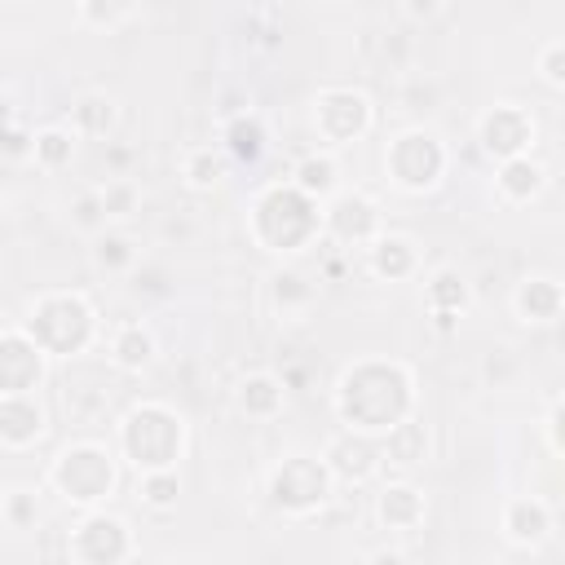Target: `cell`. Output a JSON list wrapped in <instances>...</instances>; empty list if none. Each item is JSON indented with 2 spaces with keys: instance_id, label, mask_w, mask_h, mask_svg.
Here are the masks:
<instances>
[{
  "instance_id": "cell-1",
  "label": "cell",
  "mask_w": 565,
  "mask_h": 565,
  "mask_svg": "<svg viewBox=\"0 0 565 565\" xmlns=\"http://www.w3.org/2000/svg\"><path fill=\"white\" fill-rule=\"evenodd\" d=\"M331 415L349 433L384 437L393 424L419 415V375L411 362L366 353L340 366L331 384Z\"/></svg>"
},
{
  "instance_id": "cell-2",
  "label": "cell",
  "mask_w": 565,
  "mask_h": 565,
  "mask_svg": "<svg viewBox=\"0 0 565 565\" xmlns=\"http://www.w3.org/2000/svg\"><path fill=\"white\" fill-rule=\"evenodd\" d=\"M243 225H247V238L265 252V256H278L282 265L287 260H300L309 247H322V216H318V203L309 194H300L287 177H269L260 181L247 203H243Z\"/></svg>"
},
{
  "instance_id": "cell-3",
  "label": "cell",
  "mask_w": 565,
  "mask_h": 565,
  "mask_svg": "<svg viewBox=\"0 0 565 565\" xmlns=\"http://www.w3.org/2000/svg\"><path fill=\"white\" fill-rule=\"evenodd\" d=\"M18 327L44 349L49 362L84 358L106 335L102 309H97V300L84 287H44V291H35L26 300Z\"/></svg>"
},
{
  "instance_id": "cell-4",
  "label": "cell",
  "mask_w": 565,
  "mask_h": 565,
  "mask_svg": "<svg viewBox=\"0 0 565 565\" xmlns=\"http://www.w3.org/2000/svg\"><path fill=\"white\" fill-rule=\"evenodd\" d=\"M115 455L137 477L141 472H172L190 455V419L163 397H137L115 419Z\"/></svg>"
},
{
  "instance_id": "cell-5",
  "label": "cell",
  "mask_w": 565,
  "mask_h": 565,
  "mask_svg": "<svg viewBox=\"0 0 565 565\" xmlns=\"http://www.w3.org/2000/svg\"><path fill=\"white\" fill-rule=\"evenodd\" d=\"M119 468L124 463H119L110 441H102V437H71L44 463V490L57 494L75 512L110 508V499L119 490Z\"/></svg>"
},
{
  "instance_id": "cell-6",
  "label": "cell",
  "mask_w": 565,
  "mask_h": 565,
  "mask_svg": "<svg viewBox=\"0 0 565 565\" xmlns=\"http://www.w3.org/2000/svg\"><path fill=\"white\" fill-rule=\"evenodd\" d=\"M384 181L406 194V199H424L433 190H441L446 172H450V146L433 124H406L384 141Z\"/></svg>"
},
{
  "instance_id": "cell-7",
  "label": "cell",
  "mask_w": 565,
  "mask_h": 565,
  "mask_svg": "<svg viewBox=\"0 0 565 565\" xmlns=\"http://www.w3.org/2000/svg\"><path fill=\"white\" fill-rule=\"evenodd\" d=\"M335 481L327 472V463L313 450H287L269 472H265V499L278 516L287 521H318L331 499H335Z\"/></svg>"
},
{
  "instance_id": "cell-8",
  "label": "cell",
  "mask_w": 565,
  "mask_h": 565,
  "mask_svg": "<svg viewBox=\"0 0 565 565\" xmlns=\"http://www.w3.org/2000/svg\"><path fill=\"white\" fill-rule=\"evenodd\" d=\"M375 102L366 88L353 84H322L309 97V128L318 137V150L340 154L344 146H358L375 132Z\"/></svg>"
},
{
  "instance_id": "cell-9",
  "label": "cell",
  "mask_w": 565,
  "mask_h": 565,
  "mask_svg": "<svg viewBox=\"0 0 565 565\" xmlns=\"http://www.w3.org/2000/svg\"><path fill=\"white\" fill-rule=\"evenodd\" d=\"M318 216H322V247L344 252V256H353V252L362 256L388 230L380 199L362 185H340L331 199L318 203Z\"/></svg>"
},
{
  "instance_id": "cell-10",
  "label": "cell",
  "mask_w": 565,
  "mask_h": 565,
  "mask_svg": "<svg viewBox=\"0 0 565 565\" xmlns=\"http://www.w3.org/2000/svg\"><path fill=\"white\" fill-rule=\"evenodd\" d=\"M141 539L128 516L110 508L79 512V521L66 534V561L71 565H137Z\"/></svg>"
},
{
  "instance_id": "cell-11",
  "label": "cell",
  "mask_w": 565,
  "mask_h": 565,
  "mask_svg": "<svg viewBox=\"0 0 565 565\" xmlns=\"http://www.w3.org/2000/svg\"><path fill=\"white\" fill-rule=\"evenodd\" d=\"M472 137L490 163L521 159V154H534V146H539V115L525 102L503 97V102L481 106V115L472 119Z\"/></svg>"
},
{
  "instance_id": "cell-12",
  "label": "cell",
  "mask_w": 565,
  "mask_h": 565,
  "mask_svg": "<svg viewBox=\"0 0 565 565\" xmlns=\"http://www.w3.org/2000/svg\"><path fill=\"white\" fill-rule=\"evenodd\" d=\"M53 362L44 358V349L13 322L0 327V397H26L40 393L49 380Z\"/></svg>"
},
{
  "instance_id": "cell-13",
  "label": "cell",
  "mask_w": 565,
  "mask_h": 565,
  "mask_svg": "<svg viewBox=\"0 0 565 565\" xmlns=\"http://www.w3.org/2000/svg\"><path fill=\"white\" fill-rule=\"evenodd\" d=\"M318 459L327 463L331 481L335 486H371L380 472H384V459H380V437H366V433H349V428H335Z\"/></svg>"
},
{
  "instance_id": "cell-14",
  "label": "cell",
  "mask_w": 565,
  "mask_h": 565,
  "mask_svg": "<svg viewBox=\"0 0 565 565\" xmlns=\"http://www.w3.org/2000/svg\"><path fill=\"white\" fill-rule=\"evenodd\" d=\"M419 305H424L428 322L441 335H450L463 322V313L472 309V282H468V274L455 269V265H437V269L419 274Z\"/></svg>"
},
{
  "instance_id": "cell-15",
  "label": "cell",
  "mask_w": 565,
  "mask_h": 565,
  "mask_svg": "<svg viewBox=\"0 0 565 565\" xmlns=\"http://www.w3.org/2000/svg\"><path fill=\"white\" fill-rule=\"evenodd\" d=\"M508 309L521 327H534V331H547L561 322L565 313V282L547 269H534V274H521L512 282V296H508Z\"/></svg>"
},
{
  "instance_id": "cell-16",
  "label": "cell",
  "mask_w": 565,
  "mask_h": 565,
  "mask_svg": "<svg viewBox=\"0 0 565 565\" xmlns=\"http://www.w3.org/2000/svg\"><path fill=\"white\" fill-rule=\"evenodd\" d=\"M499 534L516 552H539L556 534V512L543 494H512L499 508Z\"/></svg>"
},
{
  "instance_id": "cell-17",
  "label": "cell",
  "mask_w": 565,
  "mask_h": 565,
  "mask_svg": "<svg viewBox=\"0 0 565 565\" xmlns=\"http://www.w3.org/2000/svg\"><path fill=\"white\" fill-rule=\"evenodd\" d=\"M102 349H106V362L124 375H146L154 362H159V335L146 318H119L106 327L102 335Z\"/></svg>"
},
{
  "instance_id": "cell-18",
  "label": "cell",
  "mask_w": 565,
  "mask_h": 565,
  "mask_svg": "<svg viewBox=\"0 0 565 565\" xmlns=\"http://www.w3.org/2000/svg\"><path fill=\"white\" fill-rule=\"evenodd\" d=\"M362 269L375 282H411L424 274V247L402 234V230H384L366 252H362Z\"/></svg>"
},
{
  "instance_id": "cell-19",
  "label": "cell",
  "mask_w": 565,
  "mask_h": 565,
  "mask_svg": "<svg viewBox=\"0 0 565 565\" xmlns=\"http://www.w3.org/2000/svg\"><path fill=\"white\" fill-rule=\"evenodd\" d=\"M371 516L388 534H415L428 521V494L411 477H388L371 503Z\"/></svg>"
},
{
  "instance_id": "cell-20",
  "label": "cell",
  "mask_w": 565,
  "mask_h": 565,
  "mask_svg": "<svg viewBox=\"0 0 565 565\" xmlns=\"http://www.w3.org/2000/svg\"><path fill=\"white\" fill-rule=\"evenodd\" d=\"M49 437V406L40 393L0 397V450L26 455Z\"/></svg>"
},
{
  "instance_id": "cell-21",
  "label": "cell",
  "mask_w": 565,
  "mask_h": 565,
  "mask_svg": "<svg viewBox=\"0 0 565 565\" xmlns=\"http://www.w3.org/2000/svg\"><path fill=\"white\" fill-rule=\"evenodd\" d=\"M265 296H269V309L278 322H305L318 309V278L305 274L296 260H287V265L269 269Z\"/></svg>"
},
{
  "instance_id": "cell-22",
  "label": "cell",
  "mask_w": 565,
  "mask_h": 565,
  "mask_svg": "<svg viewBox=\"0 0 565 565\" xmlns=\"http://www.w3.org/2000/svg\"><path fill=\"white\" fill-rule=\"evenodd\" d=\"M547 181H552L547 163H543L539 154H521V159L494 163L490 194H494V203H503V207H530L534 199H543Z\"/></svg>"
},
{
  "instance_id": "cell-23",
  "label": "cell",
  "mask_w": 565,
  "mask_h": 565,
  "mask_svg": "<svg viewBox=\"0 0 565 565\" xmlns=\"http://www.w3.org/2000/svg\"><path fill=\"white\" fill-rule=\"evenodd\" d=\"M119 119H124V106L110 88H88L79 93L71 106H66V128L79 137V141H110L119 132Z\"/></svg>"
},
{
  "instance_id": "cell-24",
  "label": "cell",
  "mask_w": 565,
  "mask_h": 565,
  "mask_svg": "<svg viewBox=\"0 0 565 565\" xmlns=\"http://www.w3.org/2000/svg\"><path fill=\"white\" fill-rule=\"evenodd\" d=\"M234 411L252 424H274L287 411V384L278 371H247L234 384Z\"/></svg>"
},
{
  "instance_id": "cell-25",
  "label": "cell",
  "mask_w": 565,
  "mask_h": 565,
  "mask_svg": "<svg viewBox=\"0 0 565 565\" xmlns=\"http://www.w3.org/2000/svg\"><path fill=\"white\" fill-rule=\"evenodd\" d=\"M221 154L230 159V163H243V168H256L265 154H269V124H265V115L252 106V110H243V115H230V119H221Z\"/></svg>"
},
{
  "instance_id": "cell-26",
  "label": "cell",
  "mask_w": 565,
  "mask_h": 565,
  "mask_svg": "<svg viewBox=\"0 0 565 565\" xmlns=\"http://www.w3.org/2000/svg\"><path fill=\"white\" fill-rule=\"evenodd\" d=\"M380 459H384V468H393V472H402V477L415 472V468H424V463L433 459V433H428V424H424L419 415L393 424V428L380 437Z\"/></svg>"
},
{
  "instance_id": "cell-27",
  "label": "cell",
  "mask_w": 565,
  "mask_h": 565,
  "mask_svg": "<svg viewBox=\"0 0 565 565\" xmlns=\"http://www.w3.org/2000/svg\"><path fill=\"white\" fill-rule=\"evenodd\" d=\"M287 181L300 190V194H309L313 203H322V199H331L340 185H344V172H340V154H331V150H305V154H296V163L287 168Z\"/></svg>"
},
{
  "instance_id": "cell-28",
  "label": "cell",
  "mask_w": 565,
  "mask_h": 565,
  "mask_svg": "<svg viewBox=\"0 0 565 565\" xmlns=\"http://www.w3.org/2000/svg\"><path fill=\"white\" fill-rule=\"evenodd\" d=\"M177 172H181V185L190 194H216L225 185V177H230V159L221 154L216 141H194V146L181 150Z\"/></svg>"
},
{
  "instance_id": "cell-29",
  "label": "cell",
  "mask_w": 565,
  "mask_h": 565,
  "mask_svg": "<svg viewBox=\"0 0 565 565\" xmlns=\"http://www.w3.org/2000/svg\"><path fill=\"white\" fill-rule=\"evenodd\" d=\"M75 150H79V137L66 128V124H44L31 132V146H26V159L40 168V172H66L75 163Z\"/></svg>"
},
{
  "instance_id": "cell-30",
  "label": "cell",
  "mask_w": 565,
  "mask_h": 565,
  "mask_svg": "<svg viewBox=\"0 0 565 565\" xmlns=\"http://www.w3.org/2000/svg\"><path fill=\"white\" fill-rule=\"evenodd\" d=\"M97 190V203H102V216H106V230H124L137 212H141V181L137 177H128V172H115V177H106V181H97L93 185Z\"/></svg>"
},
{
  "instance_id": "cell-31",
  "label": "cell",
  "mask_w": 565,
  "mask_h": 565,
  "mask_svg": "<svg viewBox=\"0 0 565 565\" xmlns=\"http://www.w3.org/2000/svg\"><path fill=\"white\" fill-rule=\"evenodd\" d=\"M88 256H93V269H102V274H110V278H128V274L146 260V256H141V243H137L128 230H102V234L93 238Z\"/></svg>"
},
{
  "instance_id": "cell-32",
  "label": "cell",
  "mask_w": 565,
  "mask_h": 565,
  "mask_svg": "<svg viewBox=\"0 0 565 565\" xmlns=\"http://www.w3.org/2000/svg\"><path fill=\"white\" fill-rule=\"evenodd\" d=\"M137 18H146L141 4H119V0H79L75 4V22L84 31H97V35H115Z\"/></svg>"
},
{
  "instance_id": "cell-33",
  "label": "cell",
  "mask_w": 565,
  "mask_h": 565,
  "mask_svg": "<svg viewBox=\"0 0 565 565\" xmlns=\"http://www.w3.org/2000/svg\"><path fill=\"white\" fill-rule=\"evenodd\" d=\"M137 503L146 512H154V516L177 512V503H181V468H172V472H141L137 477Z\"/></svg>"
},
{
  "instance_id": "cell-34",
  "label": "cell",
  "mask_w": 565,
  "mask_h": 565,
  "mask_svg": "<svg viewBox=\"0 0 565 565\" xmlns=\"http://www.w3.org/2000/svg\"><path fill=\"white\" fill-rule=\"evenodd\" d=\"M40 490L35 486H9V499H4V530L13 534H31L40 525Z\"/></svg>"
},
{
  "instance_id": "cell-35",
  "label": "cell",
  "mask_w": 565,
  "mask_h": 565,
  "mask_svg": "<svg viewBox=\"0 0 565 565\" xmlns=\"http://www.w3.org/2000/svg\"><path fill=\"white\" fill-rule=\"evenodd\" d=\"M534 75H539L552 93L565 88V35H547V40L534 49Z\"/></svg>"
},
{
  "instance_id": "cell-36",
  "label": "cell",
  "mask_w": 565,
  "mask_h": 565,
  "mask_svg": "<svg viewBox=\"0 0 565 565\" xmlns=\"http://www.w3.org/2000/svg\"><path fill=\"white\" fill-rule=\"evenodd\" d=\"M66 216H71V225H75L79 234H88V238H97V234L106 230V216H102V203H97V190H93V185H84V190L71 199Z\"/></svg>"
},
{
  "instance_id": "cell-37",
  "label": "cell",
  "mask_w": 565,
  "mask_h": 565,
  "mask_svg": "<svg viewBox=\"0 0 565 565\" xmlns=\"http://www.w3.org/2000/svg\"><path fill=\"white\" fill-rule=\"evenodd\" d=\"M561 415H565V402H561V393H552V397H547V411H543V446H547L552 459L565 455V441H561Z\"/></svg>"
},
{
  "instance_id": "cell-38",
  "label": "cell",
  "mask_w": 565,
  "mask_h": 565,
  "mask_svg": "<svg viewBox=\"0 0 565 565\" xmlns=\"http://www.w3.org/2000/svg\"><path fill=\"white\" fill-rule=\"evenodd\" d=\"M397 13H402L406 22H433V18L450 13V4H446V0H402Z\"/></svg>"
},
{
  "instance_id": "cell-39",
  "label": "cell",
  "mask_w": 565,
  "mask_h": 565,
  "mask_svg": "<svg viewBox=\"0 0 565 565\" xmlns=\"http://www.w3.org/2000/svg\"><path fill=\"white\" fill-rule=\"evenodd\" d=\"M128 282H132V291H137V296H141V291H146V296H154V291H163V269H150V265L141 260V265L128 274Z\"/></svg>"
},
{
  "instance_id": "cell-40",
  "label": "cell",
  "mask_w": 565,
  "mask_h": 565,
  "mask_svg": "<svg viewBox=\"0 0 565 565\" xmlns=\"http://www.w3.org/2000/svg\"><path fill=\"white\" fill-rule=\"evenodd\" d=\"M362 565H411V561H406V552H402V547H388V543H384V547L366 552V561H362Z\"/></svg>"
},
{
  "instance_id": "cell-41",
  "label": "cell",
  "mask_w": 565,
  "mask_h": 565,
  "mask_svg": "<svg viewBox=\"0 0 565 565\" xmlns=\"http://www.w3.org/2000/svg\"><path fill=\"white\" fill-rule=\"evenodd\" d=\"M18 124V102L9 88H0V128H13Z\"/></svg>"
},
{
  "instance_id": "cell-42",
  "label": "cell",
  "mask_w": 565,
  "mask_h": 565,
  "mask_svg": "<svg viewBox=\"0 0 565 565\" xmlns=\"http://www.w3.org/2000/svg\"><path fill=\"white\" fill-rule=\"evenodd\" d=\"M4 499H9V486L0 481V525H4Z\"/></svg>"
},
{
  "instance_id": "cell-43",
  "label": "cell",
  "mask_w": 565,
  "mask_h": 565,
  "mask_svg": "<svg viewBox=\"0 0 565 565\" xmlns=\"http://www.w3.org/2000/svg\"><path fill=\"white\" fill-rule=\"evenodd\" d=\"M163 565H177V561H163Z\"/></svg>"
},
{
  "instance_id": "cell-44",
  "label": "cell",
  "mask_w": 565,
  "mask_h": 565,
  "mask_svg": "<svg viewBox=\"0 0 565 565\" xmlns=\"http://www.w3.org/2000/svg\"><path fill=\"white\" fill-rule=\"evenodd\" d=\"M0 565H4V561H0Z\"/></svg>"
}]
</instances>
